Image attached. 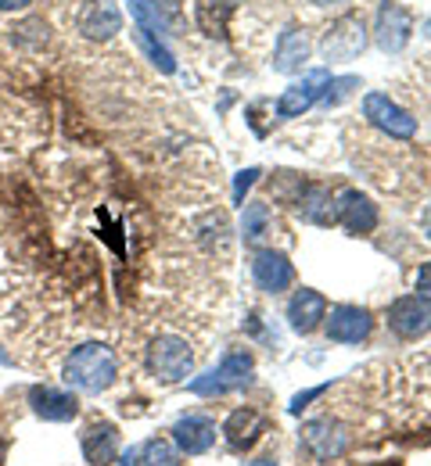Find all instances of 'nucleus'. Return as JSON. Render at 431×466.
Returning <instances> with one entry per match:
<instances>
[{
	"label": "nucleus",
	"mask_w": 431,
	"mask_h": 466,
	"mask_svg": "<svg viewBox=\"0 0 431 466\" xmlns=\"http://www.w3.org/2000/svg\"><path fill=\"white\" fill-rule=\"evenodd\" d=\"M248 466H277V460H255V463H248Z\"/></svg>",
	"instance_id": "30"
},
{
	"label": "nucleus",
	"mask_w": 431,
	"mask_h": 466,
	"mask_svg": "<svg viewBox=\"0 0 431 466\" xmlns=\"http://www.w3.org/2000/svg\"><path fill=\"white\" fill-rule=\"evenodd\" d=\"M220 431H216V420L212 416H201V412H187L177 420L173 427V441L177 449L187 452V456H205L212 445H216Z\"/></svg>",
	"instance_id": "12"
},
{
	"label": "nucleus",
	"mask_w": 431,
	"mask_h": 466,
	"mask_svg": "<svg viewBox=\"0 0 431 466\" xmlns=\"http://www.w3.org/2000/svg\"><path fill=\"white\" fill-rule=\"evenodd\" d=\"M255 377V362L248 351H227L223 362L209 373V377H198L190 380V391L194 395H227V391H238V388H248Z\"/></svg>",
	"instance_id": "4"
},
{
	"label": "nucleus",
	"mask_w": 431,
	"mask_h": 466,
	"mask_svg": "<svg viewBox=\"0 0 431 466\" xmlns=\"http://www.w3.org/2000/svg\"><path fill=\"white\" fill-rule=\"evenodd\" d=\"M323 319H327L323 294L313 291V288H303V291L292 294V301H288V323H292L295 334H313Z\"/></svg>",
	"instance_id": "15"
},
{
	"label": "nucleus",
	"mask_w": 431,
	"mask_h": 466,
	"mask_svg": "<svg viewBox=\"0 0 431 466\" xmlns=\"http://www.w3.org/2000/svg\"><path fill=\"white\" fill-rule=\"evenodd\" d=\"M29 406H33V412H36V416L55 420V423L76 420V412H79L76 395H68V391H55V388H44V384L29 388Z\"/></svg>",
	"instance_id": "17"
},
{
	"label": "nucleus",
	"mask_w": 431,
	"mask_h": 466,
	"mask_svg": "<svg viewBox=\"0 0 431 466\" xmlns=\"http://www.w3.org/2000/svg\"><path fill=\"white\" fill-rule=\"evenodd\" d=\"M364 116L370 126H377L392 140H414V133H417V118L403 112L388 94H377V90H370L364 97Z\"/></svg>",
	"instance_id": "5"
},
{
	"label": "nucleus",
	"mask_w": 431,
	"mask_h": 466,
	"mask_svg": "<svg viewBox=\"0 0 431 466\" xmlns=\"http://www.w3.org/2000/svg\"><path fill=\"white\" fill-rule=\"evenodd\" d=\"M414 288H417V298L431 301V262H425V266L417 269V280H414Z\"/></svg>",
	"instance_id": "25"
},
{
	"label": "nucleus",
	"mask_w": 431,
	"mask_h": 466,
	"mask_svg": "<svg viewBox=\"0 0 431 466\" xmlns=\"http://www.w3.org/2000/svg\"><path fill=\"white\" fill-rule=\"evenodd\" d=\"M364 47H367V33H364V18H356V15H342L320 44L327 61H349L356 58Z\"/></svg>",
	"instance_id": "7"
},
{
	"label": "nucleus",
	"mask_w": 431,
	"mask_h": 466,
	"mask_svg": "<svg viewBox=\"0 0 431 466\" xmlns=\"http://www.w3.org/2000/svg\"><path fill=\"white\" fill-rule=\"evenodd\" d=\"M133 466H180V456H177V449H173L169 441L151 438V441H144V445L137 449Z\"/></svg>",
	"instance_id": "22"
},
{
	"label": "nucleus",
	"mask_w": 431,
	"mask_h": 466,
	"mask_svg": "<svg viewBox=\"0 0 431 466\" xmlns=\"http://www.w3.org/2000/svg\"><path fill=\"white\" fill-rule=\"evenodd\" d=\"M255 176H259V169H248V173L238 176V187H234V194H238V198H241V194H245L248 187L255 183Z\"/></svg>",
	"instance_id": "26"
},
{
	"label": "nucleus",
	"mask_w": 431,
	"mask_h": 466,
	"mask_svg": "<svg viewBox=\"0 0 431 466\" xmlns=\"http://www.w3.org/2000/svg\"><path fill=\"white\" fill-rule=\"evenodd\" d=\"M421 230H425V237L431 240V205L425 208V216H421Z\"/></svg>",
	"instance_id": "28"
},
{
	"label": "nucleus",
	"mask_w": 431,
	"mask_h": 466,
	"mask_svg": "<svg viewBox=\"0 0 431 466\" xmlns=\"http://www.w3.org/2000/svg\"><path fill=\"white\" fill-rule=\"evenodd\" d=\"M309 61V40L303 29H288L277 40V55H273V68L277 72H299Z\"/></svg>",
	"instance_id": "20"
},
{
	"label": "nucleus",
	"mask_w": 431,
	"mask_h": 466,
	"mask_svg": "<svg viewBox=\"0 0 431 466\" xmlns=\"http://www.w3.org/2000/svg\"><path fill=\"white\" fill-rule=\"evenodd\" d=\"M313 4H349V0H313Z\"/></svg>",
	"instance_id": "31"
},
{
	"label": "nucleus",
	"mask_w": 431,
	"mask_h": 466,
	"mask_svg": "<svg viewBox=\"0 0 431 466\" xmlns=\"http://www.w3.org/2000/svg\"><path fill=\"white\" fill-rule=\"evenodd\" d=\"M388 330L403 341H417L431 330V301L417 298V294H406V298H395L388 305V316H385Z\"/></svg>",
	"instance_id": "6"
},
{
	"label": "nucleus",
	"mask_w": 431,
	"mask_h": 466,
	"mask_svg": "<svg viewBox=\"0 0 431 466\" xmlns=\"http://www.w3.org/2000/svg\"><path fill=\"white\" fill-rule=\"evenodd\" d=\"M4 460H7V441L0 438V466H4Z\"/></svg>",
	"instance_id": "29"
},
{
	"label": "nucleus",
	"mask_w": 431,
	"mask_h": 466,
	"mask_svg": "<svg viewBox=\"0 0 431 466\" xmlns=\"http://www.w3.org/2000/svg\"><path fill=\"white\" fill-rule=\"evenodd\" d=\"M353 427L342 416H313L299 431V445L306 449L316 463H338L353 449Z\"/></svg>",
	"instance_id": "3"
},
{
	"label": "nucleus",
	"mask_w": 431,
	"mask_h": 466,
	"mask_svg": "<svg viewBox=\"0 0 431 466\" xmlns=\"http://www.w3.org/2000/svg\"><path fill=\"white\" fill-rule=\"evenodd\" d=\"M334 223H342L349 233L364 237L377 227V205L360 190H342L334 198Z\"/></svg>",
	"instance_id": "14"
},
{
	"label": "nucleus",
	"mask_w": 431,
	"mask_h": 466,
	"mask_svg": "<svg viewBox=\"0 0 431 466\" xmlns=\"http://www.w3.org/2000/svg\"><path fill=\"white\" fill-rule=\"evenodd\" d=\"M76 29L87 40H112L123 29V11L112 0H87L76 15Z\"/></svg>",
	"instance_id": "11"
},
{
	"label": "nucleus",
	"mask_w": 431,
	"mask_h": 466,
	"mask_svg": "<svg viewBox=\"0 0 431 466\" xmlns=\"http://www.w3.org/2000/svg\"><path fill=\"white\" fill-rule=\"evenodd\" d=\"M327 83H331V76H327V72H313L309 79L295 83V86H288V90H284V97L277 101V116H281V118H299L309 105L320 97V90H323Z\"/></svg>",
	"instance_id": "18"
},
{
	"label": "nucleus",
	"mask_w": 431,
	"mask_h": 466,
	"mask_svg": "<svg viewBox=\"0 0 431 466\" xmlns=\"http://www.w3.org/2000/svg\"><path fill=\"white\" fill-rule=\"evenodd\" d=\"M62 377L83 395H101L119 380V351L105 341H83L62 359Z\"/></svg>",
	"instance_id": "1"
},
{
	"label": "nucleus",
	"mask_w": 431,
	"mask_h": 466,
	"mask_svg": "<svg viewBox=\"0 0 431 466\" xmlns=\"http://www.w3.org/2000/svg\"><path fill=\"white\" fill-rule=\"evenodd\" d=\"M251 280H255L259 291L281 294L292 288L295 266L288 262V255H281V251H273V248H262V251H255V258H251Z\"/></svg>",
	"instance_id": "10"
},
{
	"label": "nucleus",
	"mask_w": 431,
	"mask_h": 466,
	"mask_svg": "<svg viewBox=\"0 0 431 466\" xmlns=\"http://www.w3.org/2000/svg\"><path fill=\"white\" fill-rule=\"evenodd\" d=\"M399 377H406L410 384V395H414V412L399 416L403 427H431V370H428V359H410Z\"/></svg>",
	"instance_id": "9"
},
{
	"label": "nucleus",
	"mask_w": 431,
	"mask_h": 466,
	"mask_svg": "<svg viewBox=\"0 0 431 466\" xmlns=\"http://www.w3.org/2000/svg\"><path fill=\"white\" fill-rule=\"evenodd\" d=\"M198 362V349L187 341L180 330H162L148 338L144 366L159 384H180Z\"/></svg>",
	"instance_id": "2"
},
{
	"label": "nucleus",
	"mask_w": 431,
	"mask_h": 466,
	"mask_svg": "<svg viewBox=\"0 0 431 466\" xmlns=\"http://www.w3.org/2000/svg\"><path fill=\"white\" fill-rule=\"evenodd\" d=\"M425 33H428V36H431V18H428V22H425Z\"/></svg>",
	"instance_id": "32"
},
{
	"label": "nucleus",
	"mask_w": 431,
	"mask_h": 466,
	"mask_svg": "<svg viewBox=\"0 0 431 466\" xmlns=\"http://www.w3.org/2000/svg\"><path fill=\"white\" fill-rule=\"evenodd\" d=\"M270 205L266 201H248L245 205V216H241V233H245L248 244H259V240H266V233H270Z\"/></svg>",
	"instance_id": "21"
},
{
	"label": "nucleus",
	"mask_w": 431,
	"mask_h": 466,
	"mask_svg": "<svg viewBox=\"0 0 431 466\" xmlns=\"http://www.w3.org/2000/svg\"><path fill=\"white\" fill-rule=\"evenodd\" d=\"M116 452H119V431L112 423L87 427V434H83V456H87V463L108 466L116 460Z\"/></svg>",
	"instance_id": "19"
},
{
	"label": "nucleus",
	"mask_w": 431,
	"mask_h": 466,
	"mask_svg": "<svg viewBox=\"0 0 431 466\" xmlns=\"http://www.w3.org/2000/svg\"><path fill=\"white\" fill-rule=\"evenodd\" d=\"M129 11H133V18H137V25H140V29H148V33H155V29H162V25H166L159 0H129Z\"/></svg>",
	"instance_id": "23"
},
{
	"label": "nucleus",
	"mask_w": 431,
	"mask_h": 466,
	"mask_svg": "<svg viewBox=\"0 0 431 466\" xmlns=\"http://www.w3.org/2000/svg\"><path fill=\"white\" fill-rule=\"evenodd\" d=\"M33 0H0V11H22V7H29Z\"/></svg>",
	"instance_id": "27"
},
{
	"label": "nucleus",
	"mask_w": 431,
	"mask_h": 466,
	"mask_svg": "<svg viewBox=\"0 0 431 466\" xmlns=\"http://www.w3.org/2000/svg\"><path fill=\"white\" fill-rule=\"evenodd\" d=\"M223 434H227V441H231L234 449H251V445L266 434V416L251 406L234 409V412L227 416V423H223Z\"/></svg>",
	"instance_id": "16"
},
{
	"label": "nucleus",
	"mask_w": 431,
	"mask_h": 466,
	"mask_svg": "<svg viewBox=\"0 0 431 466\" xmlns=\"http://www.w3.org/2000/svg\"><path fill=\"white\" fill-rule=\"evenodd\" d=\"M377 47L388 51V55H399L406 44H410V33H414V18L410 11L399 4V0H381V11H377Z\"/></svg>",
	"instance_id": "8"
},
{
	"label": "nucleus",
	"mask_w": 431,
	"mask_h": 466,
	"mask_svg": "<svg viewBox=\"0 0 431 466\" xmlns=\"http://www.w3.org/2000/svg\"><path fill=\"white\" fill-rule=\"evenodd\" d=\"M137 44L148 51V58L155 61L162 72H173V68H177V65H173V55H169L162 44H155V40H151V33H148V29H140V25H137Z\"/></svg>",
	"instance_id": "24"
},
{
	"label": "nucleus",
	"mask_w": 431,
	"mask_h": 466,
	"mask_svg": "<svg viewBox=\"0 0 431 466\" xmlns=\"http://www.w3.org/2000/svg\"><path fill=\"white\" fill-rule=\"evenodd\" d=\"M370 330H374V319L360 305H338L327 316V338L338 345H360L370 338Z\"/></svg>",
	"instance_id": "13"
}]
</instances>
